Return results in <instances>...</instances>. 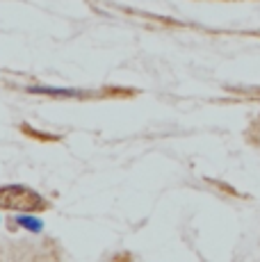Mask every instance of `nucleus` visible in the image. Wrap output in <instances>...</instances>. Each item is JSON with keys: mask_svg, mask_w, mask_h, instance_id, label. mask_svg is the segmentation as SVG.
I'll return each instance as SVG.
<instances>
[{"mask_svg": "<svg viewBox=\"0 0 260 262\" xmlns=\"http://www.w3.org/2000/svg\"><path fill=\"white\" fill-rule=\"evenodd\" d=\"M48 208V201L39 191L28 185H3L0 187V210L9 212H44Z\"/></svg>", "mask_w": 260, "mask_h": 262, "instance_id": "obj_1", "label": "nucleus"}, {"mask_svg": "<svg viewBox=\"0 0 260 262\" xmlns=\"http://www.w3.org/2000/svg\"><path fill=\"white\" fill-rule=\"evenodd\" d=\"M16 224H18V226H26V228H28V230H32V233H39V230L44 228V224H41L39 219H32V216H26V214L18 216Z\"/></svg>", "mask_w": 260, "mask_h": 262, "instance_id": "obj_4", "label": "nucleus"}, {"mask_svg": "<svg viewBox=\"0 0 260 262\" xmlns=\"http://www.w3.org/2000/svg\"><path fill=\"white\" fill-rule=\"evenodd\" d=\"M28 92L53 96V98H84L87 96V92H80V89H55V87H30Z\"/></svg>", "mask_w": 260, "mask_h": 262, "instance_id": "obj_2", "label": "nucleus"}, {"mask_svg": "<svg viewBox=\"0 0 260 262\" xmlns=\"http://www.w3.org/2000/svg\"><path fill=\"white\" fill-rule=\"evenodd\" d=\"M247 139L251 142L256 148H260V117H256L249 123V128H247Z\"/></svg>", "mask_w": 260, "mask_h": 262, "instance_id": "obj_3", "label": "nucleus"}]
</instances>
